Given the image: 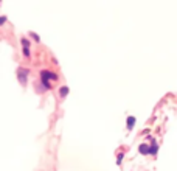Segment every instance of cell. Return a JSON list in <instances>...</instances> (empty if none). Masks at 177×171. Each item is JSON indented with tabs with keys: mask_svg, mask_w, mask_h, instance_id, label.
I'll use <instances>...</instances> for the list:
<instances>
[{
	"mask_svg": "<svg viewBox=\"0 0 177 171\" xmlns=\"http://www.w3.org/2000/svg\"><path fill=\"white\" fill-rule=\"evenodd\" d=\"M140 153H141V154H148V153H151V149H149L146 145H141V146H140Z\"/></svg>",
	"mask_w": 177,
	"mask_h": 171,
	"instance_id": "4",
	"label": "cell"
},
{
	"mask_svg": "<svg viewBox=\"0 0 177 171\" xmlns=\"http://www.w3.org/2000/svg\"><path fill=\"white\" fill-rule=\"evenodd\" d=\"M22 45H24V53H25V56H30V50H28V41H26V39H22Z\"/></svg>",
	"mask_w": 177,
	"mask_h": 171,
	"instance_id": "3",
	"label": "cell"
},
{
	"mask_svg": "<svg viewBox=\"0 0 177 171\" xmlns=\"http://www.w3.org/2000/svg\"><path fill=\"white\" fill-rule=\"evenodd\" d=\"M3 22H6V17H5V16L0 17V24H3Z\"/></svg>",
	"mask_w": 177,
	"mask_h": 171,
	"instance_id": "8",
	"label": "cell"
},
{
	"mask_svg": "<svg viewBox=\"0 0 177 171\" xmlns=\"http://www.w3.org/2000/svg\"><path fill=\"white\" fill-rule=\"evenodd\" d=\"M59 93H61V97H65V95L68 93V87H62V89L59 90Z\"/></svg>",
	"mask_w": 177,
	"mask_h": 171,
	"instance_id": "6",
	"label": "cell"
},
{
	"mask_svg": "<svg viewBox=\"0 0 177 171\" xmlns=\"http://www.w3.org/2000/svg\"><path fill=\"white\" fill-rule=\"evenodd\" d=\"M41 76H42V82H44V86L47 87V89L50 87V84H48V78H53V79H56V78H57L55 73H51V72H47V70H45V72H42V73H41Z\"/></svg>",
	"mask_w": 177,
	"mask_h": 171,
	"instance_id": "1",
	"label": "cell"
},
{
	"mask_svg": "<svg viewBox=\"0 0 177 171\" xmlns=\"http://www.w3.org/2000/svg\"><path fill=\"white\" fill-rule=\"evenodd\" d=\"M26 73H28V72L24 70V68H20V70H19V79H20V82H25L26 81Z\"/></svg>",
	"mask_w": 177,
	"mask_h": 171,
	"instance_id": "2",
	"label": "cell"
},
{
	"mask_svg": "<svg viewBox=\"0 0 177 171\" xmlns=\"http://www.w3.org/2000/svg\"><path fill=\"white\" fill-rule=\"evenodd\" d=\"M157 153V145L155 142H152V146H151V154H155Z\"/></svg>",
	"mask_w": 177,
	"mask_h": 171,
	"instance_id": "7",
	"label": "cell"
},
{
	"mask_svg": "<svg viewBox=\"0 0 177 171\" xmlns=\"http://www.w3.org/2000/svg\"><path fill=\"white\" fill-rule=\"evenodd\" d=\"M134 123H135V118H134V117H129V118H128V128L132 129L134 128Z\"/></svg>",
	"mask_w": 177,
	"mask_h": 171,
	"instance_id": "5",
	"label": "cell"
}]
</instances>
